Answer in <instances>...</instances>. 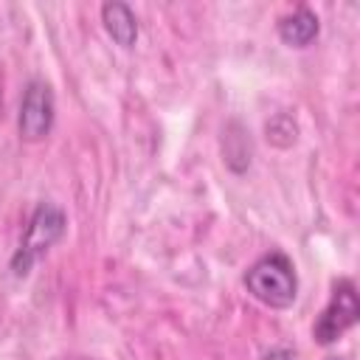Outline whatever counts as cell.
<instances>
[{
	"instance_id": "cell-7",
	"label": "cell",
	"mask_w": 360,
	"mask_h": 360,
	"mask_svg": "<svg viewBox=\"0 0 360 360\" xmlns=\"http://www.w3.org/2000/svg\"><path fill=\"white\" fill-rule=\"evenodd\" d=\"M222 160L233 174H245L253 163V141L239 121H228L222 129Z\"/></svg>"
},
{
	"instance_id": "cell-1",
	"label": "cell",
	"mask_w": 360,
	"mask_h": 360,
	"mask_svg": "<svg viewBox=\"0 0 360 360\" xmlns=\"http://www.w3.org/2000/svg\"><path fill=\"white\" fill-rule=\"evenodd\" d=\"M245 287L259 304L270 309L292 307L298 295V276H295L292 259L281 250H270L259 256L245 273Z\"/></svg>"
},
{
	"instance_id": "cell-5",
	"label": "cell",
	"mask_w": 360,
	"mask_h": 360,
	"mask_svg": "<svg viewBox=\"0 0 360 360\" xmlns=\"http://www.w3.org/2000/svg\"><path fill=\"white\" fill-rule=\"evenodd\" d=\"M276 31H278V37H281L284 45H290V48H307L309 42L318 39L321 20H318V14L309 6H298V8H292L290 14H284L276 22Z\"/></svg>"
},
{
	"instance_id": "cell-8",
	"label": "cell",
	"mask_w": 360,
	"mask_h": 360,
	"mask_svg": "<svg viewBox=\"0 0 360 360\" xmlns=\"http://www.w3.org/2000/svg\"><path fill=\"white\" fill-rule=\"evenodd\" d=\"M264 135L273 146L278 149H290L295 141H298V124L290 112H276L267 124H264Z\"/></svg>"
},
{
	"instance_id": "cell-4",
	"label": "cell",
	"mask_w": 360,
	"mask_h": 360,
	"mask_svg": "<svg viewBox=\"0 0 360 360\" xmlns=\"http://www.w3.org/2000/svg\"><path fill=\"white\" fill-rule=\"evenodd\" d=\"M56 121V101L53 90L42 79H31L22 90L20 101V115H17V129L25 143H39L51 135Z\"/></svg>"
},
{
	"instance_id": "cell-3",
	"label": "cell",
	"mask_w": 360,
	"mask_h": 360,
	"mask_svg": "<svg viewBox=\"0 0 360 360\" xmlns=\"http://www.w3.org/2000/svg\"><path fill=\"white\" fill-rule=\"evenodd\" d=\"M360 318V298H357V287L349 278H338L332 284V298L323 307V312L318 315L315 326H312V340L318 346H332L335 340L343 338L346 329H352Z\"/></svg>"
},
{
	"instance_id": "cell-9",
	"label": "cell",
	"mask_w": 360,
	"mask_h": 360,
	"mask_svg": "<svg viewBox=\"0 0 360 360\" xmlns=\"http://www.w3.org/2000/svg\"><path fill=\"white\" fill-rule=\"evenodd\" d=\"M262 360H295V354H292L290 349H281V346H276V349L264 352V354H262Z\"/></svg>"
},
{
	"instance_id": "cell-2",
	"label": "cell",
	"mask_w": 360,
	"mask_h": 360,
	"mask_svg": "<svg viewBox=\"0 0 360 360\" xmlns=\"http://www.w3.org/2000/svg\"><path fill=\"white\" fill-rule=\"evenodd\" d=\"M68 228V217L59 205L53 202H39L25 225V233L20 239V248L11 256V273L17 278H25L31 273V267L65 236Z\"/></svg>"
},
{
	"instance_id": "cell-10",
	"label": "cell",
	"mask_w": 360,
	"mask_h": 360,
	"mask_svg": "<svg viewBox=\"0 0 360 360\" xmlns=\"http://www.w3.org/2000/svg\"><path fill=\"white\" fill-rule=\"evenodd\" d=\"M326 360H346V357H326Z\"/></svg>"
},
{
	"instance_id": "cell-6",
	"label": "cell",
	"mask_w": 360,
	"mask_h": 360,
	"mask_svg": "<svg viewBox=\"0 0 360 360\" xmlns=\"http://www.w3.org/2000/svg\"><path fill=\"white\" fill-rule=\"evenodd\" d=\"M101 22L104 31L110 34V39L121 48H132L138 42V17L135 11L121 3V0H110L101 6Z\"/></svg>"
}]
</instances>
